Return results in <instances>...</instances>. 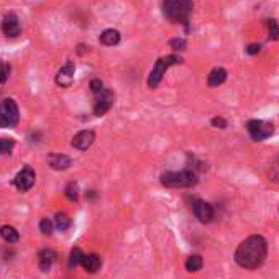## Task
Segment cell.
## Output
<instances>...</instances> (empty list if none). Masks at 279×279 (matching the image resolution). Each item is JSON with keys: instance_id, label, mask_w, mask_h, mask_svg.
I'll list each match as a JSON object with an SVG mask.
<instances>
[{"instance_id": "6da1fadb", "label": "cell", "mask_w": 279, "mask_h": 279, "mask_svg": "<svg viewBox=\"0 0 279 279\" xmlns=\"http://www.w3.org/2000/svg\"><path fill=\"white\" fill-rule=\"evenodd\" d=\"M268 242L261 235H251L243 240L235 251V261L245 269H256L266 261Z\"/></svg>"}, {"instance_id": "7a4b0ae2", "label": "cell", "mask_w": 279, "mask_h": 279, "mask_svg": "<svg viewBox=\"0 0 279 279\" xmlns=\"http://www.w3.org/2000/svg\"><path fill=\"white\" fill-rule=\"evenodd\" d=\"M192 8V0H163V13L172 23H186Z\"/></svg>"}, {"instance_id": "3957f363", "label": "cell", "mask_w": 279, "mask_h": 279, "mask_svg": "<svg viewBox=\"0 0 279 279\" xmlns=\"http://www.w3.org/2000/svg\"><path fill=\"white\" fill-rule=\"evenodd\" d=\"M199 183L197 172L192 169H184V171H169L165 172L161 176V184L171 189H184V187H192Z\"/></svg>"}, {"instance_id": "277c9868", "label": "cell", "mask_w": 279, "mask_h": 279, "mask_svg": "<svg viewBox=\"0 0 279 279\" xmlns=\"http://www.w3.org/2000/svg\"><path fill=\"white\" fill-rule=\"evenodd\" d=\"M181 63H183V57L176 56V55L159 57V59L156 61V64H154L153 71L149 73V77H148V87H149V89H156V87L159 86V82H161L163 76H165L166 71L169 69L171 66L181 64Z\"/></svg>"}, {"instance_id": "5b68a950", "label": "cell", "mask_w": 279, "mask_h": 279, "mask_svg": "<svg viewBox=\"0 0 279 279\" xmlns=\"http://www.w3.org/2000/svg\"><path fill=\"white\" fill-rule=\"evenodd\" d=\"M20 113L19 105L13 99H3L0 102V127L2 128H12L19 123Z\"/></svg>"}, {"instance_id": "8992f818", "label": "cell", "mask_w": 279, "mask_h": 279, "mask_svg": "<svg viewBox=\"0 0 279 279\" xmlns=\"http://www.w3.org/2000/svg\"><path fill=\"white\" fill-rule=\"evenodd\" d=\"M246 130H248V133H250L251 140L263 141L274 133V125L271 122H264V120H258V118H253V120H250L246 123Z\"/></svg>"}, {"instance_id": "52a82bcc", "label": "cell", "mask_w": 279, "mask_h": 279, "mask_svg": "<svg viewBox=\"0 0 279 279\" xmlns=\"http://www.w3.org/2000/svg\"><path fill=\"white\" fill-rule=\"evenodd\" d=\"M35 179H37V174H35V171L30 166H26V167H23V169L19 172V174L15 176L13 183H15L17 189H19V190H21V192H26V190H30V189L33 187Z\"/></svg>"}, {"instance_id": "ba28073f", "label": "cell", "mask_w": 279, "mask_h": 279, "mask_svg": "<svg viewBox=\"0 0 279 279\" xmlns=\"http://www.w3.org/2000/svg\"><path fill=\"white\" fill-rule=\"evenodd\" d=\"M113 92L112 91H107L104 89L100 94H97V99H95V104H94V113L97 117H102L105 115L110 110V107L113 105Z\"/></svg>"}, {"instance_id": "9c48e42d", "label": "cell", "mask_w": 279, "mask_h": 279, "mask_svg": "<svg viewBox=\"0 0 279 279\" xmlns=\"http://www.w3.org/2000/svg\"><path fill=\"white\" fill-rule=\"evenodd\" d=\"M192 212H194V215L199 219V222H202V223H210L212 220H214V215H215L214 207L205 201L194 202L192 204Z\"/></svg>"}, {"instance_id": "30bf717a", "label": "cell", "mask_w": 279, "mask_h": 279, "mask_svg": "<svg viewBox=\"0 0 279 279\" xmlns=\"http://www.w3.org/2000/svg\"><path fill=\"white\" fill-rule=\"evenodd\" d=\"M2 32L8 38H15V37H19V35H20V32H21L20 21H19V17H17L15 13H8V15L3 17Z\"/></svg>"}, {"instance_id": "8fae6325", "label": "cell", "mask_w": 279, "mask_h": 279, "mask_svg": "<svg viewBox=\"0 0 279 279\" xmlns=\"http://www.w3.org/2000/svg\"><path fill=\"white\" fill-rule=\"evenodd\" d=\"M74 73H76V66L73 61H68L63 68L57 71L56 74V84L61 87H69L74 81Z\"/></svg>"}, {"instance_id": "7c38bea8", "label": "cell", "mask_w": 279, "mask_h": 279, "mask_svg": "<svg viewBox=\"0 0 279 279\" xmlns=\"http://www.w3.org/2000/svg\"><path fill=\"white\" fill-rule=\"evenodd\" d=\"M95 140V133L92 130H84V131H79V133L73 138V146L76 149H81V151H84V149H87L89 146L94 143Z\"/></svg>"}, {"instance_id": "4fadbf2b", "label": "cell", "mask_w": 279, "mask_h": 279, "mask_svg": "<svg viewBox=\"0 0 279 279\" xmlns=\"http://www.w3.org/2000/svg\"><path fill=\"white\" fill-rule=\"evenodd\" d=\"M56 260V253L51 250V248H46V250H41L38 255V264L41 271H50L53 263Z\"/></svg>"}, {"instance_id": "5bb4252c", "label": "cell", "mask_w": 279, "mask_h": 279, "mask_svg": "<svg viewBox=\"0 0 279 279\" xmlns=\"http://www.w3.org/2000/svg\"><path fill=\"white\" fill-rule=\"evenodd\" d=\"M225 81H227V71L223 68H215L210 71L207 84H209V87H219V86H222Z\"/></svg>"}, {"instance_id": "9a60e30c", "label": "cell", "mask_w": 279, "mask_h": 279, "mask_svg": "<svg viewBox=\"0 0 279 279\" xmlns=\"http://www.w3.org/2000/svg\"><path fill=\"white\" fill-rule=\"evenodd\" d=\"M81 264H82L84 269H86L87 273H95V271H99V268L102 264V260H100V256L95 255V253L84 255Z\"/></svg>"}, {"instance_id": "2e32d148", "label": "cell", "mask_w": 279, "mask_h": 279, "mask_svg": "<svg viewBox=\"0 0 279 279\" xmlns=\"http://www.w3.org/2000/svg\"><path fill=\"white\" fill-rule=\"evenodd\" d=\"M100 43L105 46H115L120 43V33L118 30H113V28H107L104 30L100 35Z\"/></svg>"}, {"instance_id": "e0dca14e", "label": "cell", "mask_w": 279, "mask_h": 279, "mask_svg": "<svg viewBox=\"0 0 279 279\" xmlns=\"http://www.w3.org/2000/svg\"><path fill=\"white\" fill-rule=\"evenodd\" d=\"M50 165H51L53 169L64 171L71 166V159H69V156H66V154H51Z\"/></svg>"}, {"instance_id": "ac0fdd59", "label": "cell", "mask_w": 279, "mask_h": 279, "mask_svg": "<svg viewBox=\"0 0 279 279\" xmlns=\"http://www.w3.org/2000/svg\"><path fill=\"white\" fill-rule=\"evenodd\" d=\"M0 237H2L7 243H17L20 238V235L15 228L10 227V225H3V227L0 228Z\"/></svg>"}, {"instance_id": "d6986e66", "label": "cell", "mask_w": 279, "mask_h": 279, "mask_svg": "<svg viewBox=\"0 0 279 279\" xmlns=\"http://www.w3.org/2000/svg\"><path fill=\"white\" fill-rule=\"evenodd\" d=\"M202 266H204V260L201 255H192V256H189L187 261H186V269H187L189 273L201 271Z\"/></svg>"}, {"instance_id": "ffe728a7", "label": "cell", "mask_w": 279, "mask_h": 279, "mask_svg": "<svg viewBox=\"0 0 279 279\" xmlns=\"http://www.w3.org/2000/svg\"><path fill=\"white\" fill-rule=\"evenodd\" d=\"M55 222H56L57 230H61V232H64V230H68L71 227V219L64 214V212H57Z\"/></svg>"}, {"instance_id": "44dd1931", "label": "cell", "mask_w": 279, "mask_h": 279, "mask_svg": "<svg viewBox=\"0 0 279 279\" xmlns=\"http://www.w3.org/2000/svg\"><path fill=\"white\" fill-rule=\"evenodd\" d=\"M82 251L81 248H73V251H71V256H69V268H76L77 264L82 263Z\"/></svg>"}, {"instance_id": "7402d4cb", "label": "cell", "mask_w": 279, "mask_h": 279, "mask_svg": "<svg viewBox=\"0 0 279 279\" xmlns=\"http://www.w3.org/2000/svg\"><path fill=\"white\" fill-rule=\"evenodd\" d=\"M64 194H66V197H68L69 201L76 202L79 199V186L76 183H69L68 186H66Z\"/></svg>"}, {"instance_id": "603a6c76", "label": "cell", "mask_w": 279, "mask_h": 279, "mask_svg": "<svg viewBox=\"0 0 279 279\" xmlns=\"http://www.w3.org/2000/svg\"><path fill=\"white\" fill-rule=\"evenodd\" d=\"M268 28H269V38L278 41L279 39V25L276 20H268Z\"/></svg>"}, {"instance_id": "cb8c5ba5", "label": "cell", "mask_w": 279, "mask_h": 279, "mask_svg": "<svg viewBox=\"0 0 279 279\" xmlns=\"http://www.w3.org/2000/svg\"><path fill=\"white\" fill-rule=\"evenodd\" d=\"M15 146V141L13 140H8V138H0V154H5V153H10Z\"/></svg>"}, {"instance_id": "d4e9b609", "label": "cell", "mask_w": 279, "mask_h": 279, "mask_svg": "<svg viewBox=\"0 0 279 279\" xmlns=\"http://www.w3.org/2000/svg\"><path fill=\"white\" fill-rule=\"evenodd\" d=\"M169 46L174 51H184L186 46H187V41H186L184 38H172L169 41Z\"/></svg>"}, {"instance_id": "484cf974", "label": "cell", "mask_w": 279, "mask_h": 279, "mask_svg": "<svg viewBox=\"0 0 279 279\" xmlns=\"http://www.w3.org/2000/svg\"><path fill=\"white\" fill-rule=\"evenodd\" d=\"M269 179L273 183L279 184V158L274 159V163L271 165V169H269Z\"/></svg>"}, {"instance_id": "4316f807", "label": "cell", "mask_w": 279, "mask_h": 279, "mask_svg": "<svg viewBox=\"0 0 279 279\" xmlns=\"http://www.w3.org/2000/svg\"><path fill=\"white\" fill-rule=\"evenodd\" d=\"M8 74H10V66L0 61V84H5L7 82Z\"/></svg>"}, {"instance_id": "83f0119b", "label": "cell", "mask_w": 279, "mask_h": 279, "mask_svg": "<svg viewBox=\"0 0 279 279\" xmlns=\"http://www.w3.org/2000/svg\"><path fill=\"white\" fill-rule=\"evenodd\" d=\"M105 87H104V82L100 81V79H92L91 81V91L94 92V94H100L102 91H104Z\"/></svg>"}, {"instance_id": "f1b7e54d", "label": "cell", "mask_w": 279, "mask_h": 279, "mask_svg": "<svg viewBox=\"0 0 279 279\" xmlns=\"http://www.w3.org/2000/svg\"><path fill=\"white\" fill-rule=\"evenodd\" d=\"M39 230H41V233L50 235V233L53 232V223H51V220L43 219L41 222H39Z\"/></svg>"}, {"instance_id": "f546056e", "label": "cell", "mask_w": 279, "mask_h": 279, "mask_svg": "<svg viewBox=\"0 0 279 279\" xmlns=\"http://www.w3.org/2000/svg\"><path fill=\"white\" fill-rule=\"evenodd\" d=\"M210 123H212V127L220 128V130H223V128H227V127H228L227 120H225V118H222V117H214V118H212V120H210Z\"/></svg>"}, {"instance_id": "4dcf8cb0", "label": "cell", "mask_w": 279, "mask_h": 279, "mask_svg": "<svg viewBox=\"0 0 279 279\" xmlns=\"http://www.w3.org/2000/svg\"><path fill=\"white\" fill-rule=\"evenodd\" d=\"M261 51V45H258V43H253V45H250V46H246V53L248 55H258V53Z\"/></svg>"}]
</instances>
